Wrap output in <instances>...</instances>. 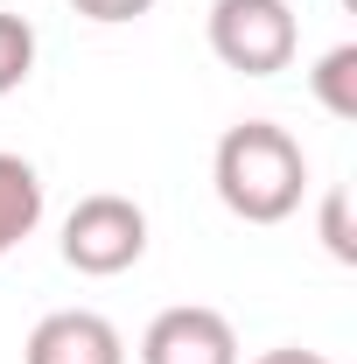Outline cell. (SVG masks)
I'll return each instance as SVG.
<instances>
[{
    "instance_id": "obj_8",
    "label": "cell",
    "mask_w": 357,
    "mask_h": 364,
    "mask_svg": "<svg viewBox=\"0 0 357 364\" xmlns=\"http://www.w3.org/2000/svg\"><path fill=\"white\" fill-rule=\"evenodd\" d=\"M28 70H36V28L21 14H0V98L28 85Z\"/></svg>"
},
{
    "instance_id": "obj_1",
    "label": "cell",
    "mask_w": 357,
    "mask_h": 364,
    "mask_svg": "<svg viewBox=\"0 0 357 364\" xmlns=\"http://www.w3.org/2000/svg\"><path fill=\"white\" fill-rule=\"evenodd\" d=\"M211 182H218V203L245 225H280L302 210V189H309V154L302 140L273 119H238L211 154Z\"/></svg>"
},
{
    "instance_id": "obj_11",
    "label": "cell",
    "mask_w": 357,
    "mask_h": 364,
    "mask_svg": "<svg viewBox=\"0 0 357 364\" xmlns=\"http://www.w3.org/2000/svg\"><path fill=\"white\" fill-rule=\"evenodd\" d=\"M252 364H329L322 350H302V343H287V350H267V358H252Z\"/></svg>"
},
{
    "instance_id": "obj_4",
    "label": "cell",
    "mask_w": 357,
    "mask_h": 364,
    "mask_svg": "<svg viewBox=\"0 0 357 364\" xmlns=\"http://www.w3.org/2000/svg\"><path fill=\"white\" fill-rule=\"evenodd\" d=\"M140 364H238V329L218 309H161L140 336Z\"/></svg>"
},
{
    "instance_id": "obj_6",
    "label": "cell",
    "mask_w": 357,
    "mask_h": 364,
    "mask_svg": "<svg viewBox=\"0 0 357 364\" xmlns=\"http://www.w3.org/2000/svg\"><path fill=\"white\" fill-rule=\"evenodd\" d=\"M43 225V176L21 154H0V259Z\"/></svg>"
},
{
    "instance_id": "obj_7",
    "label": "cell",
    "mask_w": 357,
    "mask_h": 364,
    "mask_svg": "<svg viewBox=\"0 0 357 364\" xmlns=\"http://www.w3.org/2000/svg\"><path fill=\"white\" fill-rule=\"evenodd\" d=\"M309 91L322 98V112H336V119H357V43L322 49V63L309 70Z\"/></svg>"
},
{
    "instance_id": "obj_5",
    "label": "cell",
    "mask_w": 357,
    "mask_h": 364,
    "mask_svg": "<svg viewBox=\"0 0 357 364\" xmlns=\"http://www.w3.org/2000/svg\"><path fill=\"white\" fill-rule=\"evenodd\" d=\"M21 358L28 364H127V343L98 309H56L28 329Z\"/></svg>"
},
{
    "instance_id": "obj_9",
    "label": "cell",
    "mask_w": 357,
    "mask_h": 364,
    "mask_svg": "<svg viewBox=\"0 0 357 364\" xmlns=\"http://www.w3.org/2000/svg\"><path fill=\"white\" fill-rule=\"evenodd\" d=\"M322 245H329V259L357 267V238H351V189H329V196H322Z\"/></svg>"
},
{
    "instance_id": "obj_10",
    "label": "cell",
    "mask_w": 357,
    "mask_h": 364,
    "mask_svg": "<svg viewBox=\"0 0 357 364\" xmlns=\"http://www.w3.org/2000/svg\"><path fill=\"white\" fill-rule=\"evenodd\" d=\"M70 7H78L85 21H140L154 0H70Z\"/></svg>"
},
{
    "instance_id": "obj_3",
    "label": "cell",
    "mask_w": 357,
    "mask_h": 364,
    "mask_svg": "<svg viewBox=\"0 0 357 364\" xmlns=\"http://www.w3.org/2000/svg\"><path fill=\"white\" fill-rule=\"evenodd\" d=\"M140 252H147V210L134 196L98 189L63 218V259L78 273H91V280H112V273L140 267Z\"/></svg>"
},
{
    "instance_id": "obj_2",
    "label": "cell",
    "mask_w": 357,
    "mask_h": 364,
    "mask_svg": "<svg viewBox=\"0 0 357 364\" xmlns=\"http://www.w3.org/2000/svg\"><path fill=\"white\" fill-rule=\"evenodd\" d=\"M302 49L287 0H211V56L238 77H273Z\"/></svg>"
}]
</instances>
